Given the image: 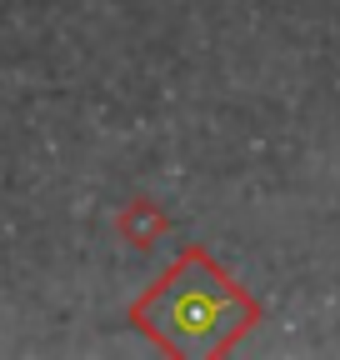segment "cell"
Returning <instances> with one entry per match:
<instances>
[{"mask_svg": "<svg viewBox=\"0 0 340 360\" xmlns=\"http://www.w3.org/2000/svg\"><path fill=\"white\" fill-rule=\"evenodd\" d=\"M261 300L205 245H185L131 300L125 321L176 360H221L261 326Z\"/></svg>", "mask_w": 340, "mask_h": 360, "instance_id": "1", "label": "cell"}, {"mask_svg": "<svg viewBox=\"0 0 340 360\" xmlns=\"http://www.w3.org/2000/svg\"><path fill=\"white\" fill-rule=\"evenodd\" d=\"M170 210L160 205V200H150V195H131L120 210H115V220H110V231H115V240L120 245H131V250H155L165 236H170Z\"/></svg>", "mask_w": 340, "mask_h": 360, "instance_id": "2", "label": "cell"}]
</instances>
